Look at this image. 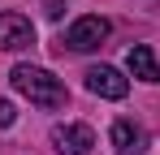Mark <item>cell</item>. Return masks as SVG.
I'll return each mask as SVG.
<instances>
[{
    "instance_id": "obj_1",
    "label": "cell",
    "mask_w": 160,
    "mask_h": 155,
    "mask_svg": "<svg viewBox=\"0 0 160 155\" xmlns=\"http://www.w3.org/2000/svg\"><path fill=\"white\" fill-rule=\"evenodd\" d=\"M9 82H13V91H18V95H26V99L39 103V108H65V99H69L65 82L52 78L48 69H39V65H13Z\"/></svg>"
},
{
    "instance_id": "obj_2",
    "label": "cell",
    "mask_w": 160,
    "mask_h": 155,
    "mask_svg": "<svg viewBox=\"0 0 160 155\" xmlns=\"http://www.w3.org/2000/svg\"><path fill=\"white\" fill-rule=\"evenodd\" d=\"M108 30H112L108 17H95V13H91V17H78V22L65 30L61 48H69V52H95V48L108 39Z\"/></svg>"
},
{
    "instance_id": "obj_3",
    "label": "cell",
    "mask_w": 160,
    "mask_h": 155,
    "mask_svg": "<svg viewBox=\"0 0 160 155\" xmlns=\"http://www.w3.org/2000/svg\"><path fill=\"white\" fill-rule=\"evenodd\" d=\"M35 43V26H30L26 13H13V9H4L0 13V52H22Z\"/></svg>"
},
{
    "instance_id": "obj_4",
    "label": "cell",
    "mask_w": 160,
    "mask_h": 155,
    "mask_svg": "<svg viewBox=\"0 0 160 155\" xmlns=\"http://www.w3.org/2000/svg\"><path fill=\"white\" fill-rule=\"evenodd\" d=\"M52 147H56V155H87L91 147H95V129L78 125V121L52 125Z\"/></svg>"
},
{
    "instance_id": "obj_5",
    "label": "cell",
    "mask_w": 160,
    "mask_h": 155,
    "mask_svg": "<svg viewBox=\"0 0 160 155\" xmlns=\"http://www.w3.org/2000/svg\"><path fill=\"white\" fill-rule=\"evenodd\" d=\"M87 91L100 95V99H126L130 95V82L117 69H108V65H95V69H87Z\"/></svg>"
},
{
    "instance_id": "obj_6",
    "label": "cell",
    "mask_w": 160,
    "mask_h": 155,
    "mask_svg": "<svg viewBox=\"0 0 160 155\" xmlns=\"http://www.w3.org/2000/svg\"><path fill=\"white\" fill-rule=\"evenodd\" d=\"M108 138H112L117 155H143V151H147V129L134 125V121H112Z\"/></svg>"
},
{
    "instance_id": "obj_7",
    "label": "cell",
    "mask_w": 160,
    "mask_h": 155,
    "mask_svg": "<svg viewBox=\"0 0 160 155\" xmlns=\"http://www.w3.org/2000/svg\"><path fill=\"white\" fill-rule=\"evenodd\" d=\"M126 69H130L138 82H147V86L160 82V60H156V52L147 48V43H134V48L126 52Z\"/></svg>"
},
{
    "instance_id": "obj_8",
    "label": "cell",
    "mask_w": 160,
    "mask_h": 155,
    "mask_svg": "<svg viewBox=\"0 0 160 155\" xmlns=\"http://www.w3.org/2000/svg\"><path fill=\"white\" fill-rule=\"evenodd\" d=\"M13 121H18V112H13V103H9V99H0V125L9 129Z\"/></svg>"
},
{
    "instance_id": "obj_9",
    "label": "cell",
    "mask_w": 160,
    "mask_h": 155,
    "mask_svg": "<svg viewBox=\"0 0 160 155\" xmlns=\"http://www.w3.org/2000/svg\"><path fill=\"white\" fill-rule=\"evenodd\" d=\"M43 13H48V17H61V13H65V0H43Z\"/></svg>"
}]
</instances>
